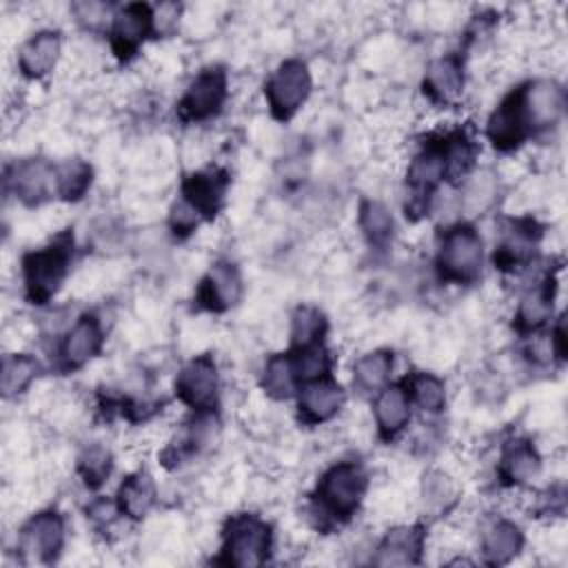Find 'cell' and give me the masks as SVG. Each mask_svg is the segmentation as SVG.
Wrapping results in <instances>:
<instances>
[{"mask_svg":"<svg viewBox=\"0 0 568 568\" xmlns=\"http://www.w3.org/2000/svg\"><path fill=\"white\" fill-rule=\"evenodd\" d=\"M73 255V235L60 233L22 257V280L31 304H47L62 286Z\"/></svg>","mask_w":568,"mask_h":568,"instance_id":"1","label":"cell"},{"mask_svg":"<svg viewBox=\"0 0 568 568\" xmlns=\"http://www.w3.org/2000/svg\"><path fill=\"white\" fill-rule=\"evenodd\" d=\"M437 273L444 282L470 284L484 264V244L475 226L459 222L444 231L437 251Z\"/></svg>","mask_w":568,"mask_h":568,"instance_id":"2","label":"cell"},{"mask_svg":"<svg viewBox=\"0 0 568 568\" xmlns=\"http://www.w3.org/2000/svg\"><path fill=\"white\" fill-rule=\"evenodd\" d=\"M366 486H368V479L359 464L339 462L331 466L317 484L320 508L326 510L337 521H346L357 513L364 499Z\"/></svg>","mask_w":568,"mask_h":568,"instance_id":"3","label":"cell"},{"mask_svg":"<svg viewBox=\"0 0 568 568\" xmlns=\"http://www.w3.org/2000/svg\"><path fill=\"white\" fill-rule=\"evenodd\" d=\"M271 550V526L257 515H233L224 526L222 561L240 568L260 566Z\"/></svg>","mask_w":568,"mask_h":568,"instance_id":"4","label":"cell"},{"mask_svg":"<svg viewBox=\"0 0 568 568\" xmlns=\"http://www.w3.org/2000/svg\"><path fill=\"white\" fill-rule=\"evenodd\" d=\"M311 93V73L308 67L297 60H284L268 78L264 87V95L271 113L277 120H288L297 113V109L306 102Z\"/></svg>","mask_w":568,"mask_h":568,"instance_id":"5","label":"cell"},{"mask_svg":"<svg viewBox=\"0 0 568 568\" xmlns=\"http://www.w3.org/2000/svg\"><path fill=\"white\" fill-rule=\"evenodd\" d=\"M226 93V71L222 67H206L184 91L178 113L184 122H206L222 111Z\"/></svg>","mask_w":568,"mask_h":568,"instance_id":"6","label":"cell"},{"mask_svg":"<svg viewBox=\"0 0 568 568\" xmlns=\"http://www.w3.org/2000/svg\"><path fill=\"white\" fill-rule=\"evenodd\" d=\"M175 395L193 410H213L220 397V377L215 359L204 353L189 359L175 379Z\"/></svg>","mask_w":568,"mask_h":568,"instance_id":"7","label":"cell"},{"mask_svg":"<svg viewBox=\"0 0 568 568\" xmlns=\"http://www.w3.org/2000/svg\"><path fill=\"white\" fill-rule=\"evenodd\" d=\"M155 16L144 2H129L111 16V47L120 60H129L142 47V42L153 33Z\"/></svg>","mask_w":568,"mask_h":568,"instance_id":"8","label":"cell"},{"mask_svg":"<svg viewBox=\"0 0 568 568\" xmlns=\"http://www.w3.org/2000/svg\"><path fill=\"white\" fill-rule=\"evenodd\" d=\"M486 135L497 151H513L530 135V126L521 102V87L513 89L490 113Z\"/></svg>","mask_w":568,"mask_h":568,"instance_id":"9","label":"cell"},{"mask_svg":"<svg viewBox=\"0 0 568 568\" xmlns=\"http://www.w3.org/2000/svg\"><path fill=\"white\" fill-rule=\"evenodd\" d=\"M4 180L7 189H11L13 195L27 206H38L55 193V166L42 158L16 162L7 171Z\"/></svg>","mask_w":568,"mask_h":568,"instance_id":"10","label":"cell"},{"mask_svg":"<svg viewBox=\"0 0 568 568\" xmlns=\"http://www.w3.org/2000/svg\"><path fill=\"white\" fill-rule=\"evenodd\" d=\"M446 178V140L424 144V149L413 158L406 171V186L410 191L413 206L428 202L433 191Z\"/></svg>","mask_w":568,"mask_h":568,"instance_id":"11","label":"cell"},{"mask_svg":"<svg viewBox=\"0 0 568 568\" xmlns=\"http://www.w3.org/2000/svg\"><path fill=\"white\" fill-rule=\"evenodd\" d=\"M64 544V519L55 510L33 515L20 530V550L38 561H53Z\"/></svg>","mask_w":568,"mask_h":568,"instance_id":"12","label":"cell"},{"mask_svg":"<svg viewBox=\"0 0 568 568\" xmlns=\"http://www.w3.org/2000/svg\"><path fill=\"white\" fill-rule=\"evenodd\" d=\"M229 186V173L224 169H204L191 173L182 182V202L189 204L200 220H213L224 204Z\"/></svg>","mask_w":568,"mask_h":568,"instance_id":"13","label":"cell"},{"mask_svg":"<svg viewBox=\"0 0 568 568\" xmlns=\"http://www.w3.org/2000/svg\"><path fill=\"white\" fill-rule=\"evenodd\" d=\"M242 297V275L233 262H215L202 277L195 300L202 308L224 313L233 308Z\"/></svg>","mask_w":568,"mask_h":568,"instance_id":"14","label":"cell"},{"mask_svg":"<svg viewBox=\"0 0 568 568\" xmlns=\"http://www.w3.org/2000/svg\"><path fill=\"white\" fill-rule=\"evenodd\" d=\"M521 102L530 131L555 126L564 113L566 95L555 80H535L521 84Z\"/></svg>","mask_w":568,"mask_h":568,"instance_id":"15","label":"cell"},{"mask_svg":"<svg viewBox=\"0 0 568 568\" xmlns=\"http://www.w3.org/2000/svg\"><path fill=\"white\" fill-rule=\"evenodd\" d=\"M102 342H104V335H102L100 320L91 313L80 315L62 337V344H60L62 368L75 371L89 364L100 353Z\"/></svg>","mask_w":568,"mask_h":568,"instance_id":"16","label":"cell"},{"mask_svg":"<svg viewBox=\"0 0 568 568\" xmlns=\"http://www.w3.org/2000/svg\"><path fill=\"white\" fill-rule=\"evenodd\" d=\"M342 404H344V390L328 375L320 377V379L304 382L300 388L297 408L306 424L328 422L331 417H335L339 413Z\"/></svg>","mask_w":568,"mask_h":568,"instance_id":"17","label":"cell"},{"mask_svg":"<svg viewBox=\"0 0 568 568\" xmlns=\"http://www.w3.org/2000/svg\"><path fill=\"white\" fill-rule=\"evenodd\" d=\"M424 93L435 104H450L464 91V62L459 55H442L433 60L424 75Z\"/></svg>","mask_w":568,"mask_h":568,"instance_id":"18","label":"cell"},{"mask_svg":"<svg viewBox=\"0 0 568 568\" xmlns=\"http://www.w3.org/2000/svg\"><path fill=\"white\" fill-rule=\"evenodd\" d=\"M62 49V38L53 29H42L22 42L18 51V67L22 75L38 80L53 71Z\"/></svg>","mask_w":568,"mask_h":568,"instance_id":"19","label":"cell"},{"mask_svg":"<svg viewBox=\"0 0 568 568\" xmlns=\"http://www.w3.org/2000/svg\"><path fill=\"white\" fill-rule=\"evenodd\" d=\"M539 226L532 220H515L504 231L499 246L495 248V264L499 268H517L532 260L539 240Z\"/></svg>","mask_w":568,"mask_h":568,"instance_id":"20","label":"cell"},{"mask_svg":"<svg viewBox=\"0 0 568 568\" xmlns=\"http://www.w3.org/2000/svg\"><path fill=\"white\" fill-rule=\"evenodd\" d=\"M424 550V528L422 526H399L384 535L373 557L377 566H408L419 564Z\"/></svg>","mask_w":568,"mask_h":568,"instance_id":"21","label":"cell"},{"mask_svg":"<svg viewBox=\"0 0 568 568\" xmlns=\"http://www.w3.org/2000/svg\"><path fill=\"white\" fill-rule=\"evenodd\" d=\"M375 422H377V433L382 439H393L399 435L408 419H410V395L402 386H384L377 397H375Z\"/></svg>","mask_w":568,"mask_h":568,"instance_id":"22","label":"cell"},{"mask_svg":"<svg viewBox=\"0 0 568 568\" xmlns=\"http://www.w3.org/2000/svg\"><path fill=\"white\" fill-rule=\"evenodd\" d=\"M541 470L537 448L528 439H513L504 446L499 459V475L506 484L519 486L535 479Z\"/></svg>","mask_w":568,"mask_h":568,"instance_id":"23","label":"cell"},{"mask_svg":"<svg viewBox=\"0 0 568 568\" xmlns=\"http://www.w3.org/2000/svg\"><path fill=\"white\" fill-rule=\"evenodd\" d=\"M552 297H555V277L546 275L537 288L528 291L521 297L519 308L515 313V328L521 335L537 333L552 315Z\"/></svg>","mask_w":568,"mask_h":568,"instance_id":"24","label":"cell"},{"mask_svg":"<svg viewBox=\"0 0 568 568\" xmlns=\"http://www.w3.org/2000/svg\"><path fill=\"white\" fill-rule=\"evenodd\" d=\"M115 504H118L120 515L135 519V521L144 519L155 504V484H153L151 475L144 470L129 475L118 488Z\"/></svg>","mask_w":568,"mask_h":568,"instance_id":"25","label":"cell"},{"mask_svg":"<svg viewBox=\"0 0 568 568\" xmlns=\"http://www.w3.org/2000/svg\"><path fill=\"white\" fill-rule=\"evenodd\" d=\"M524 546V532L517 524L508 519L493 521L481 537V552L488 564L510 561Z\"/></svg>","mask_w":568,"mask_h":568,"instance_id":"26","label":"cell"},{"mask_svg":"<svg viewBox=\"0 0 568 568\" xmlns=\"http://www.w3.org/2000/svg\"><path fill=\"white\" fill-rule=\"evenodd\" d=\"M393 373V353L386 348L362 355L353 366V384L362 393H379Z\"/></svg>","mask_w":568,"mask_h":568,"instance_id":"27","label":"cell"},{"mask_svg":"<svg viewBox=\"0 0 568 568\" xmlns=\"http://www.w3.org/2000/svg\"><path fill=\"white\" fill-rule=\"evenodd\" d=\"M40 364L29 353H9L2 357V371H0V390L2 395L18 397L22 395L31 382L38 377Z\"/></svg>","mask_w":568,"mask_h":568,"instance_id":"28","label":"cell"},{"mask_svg":"<svg viewBox=\"0 0 568 568\" xmlns=\"http://www.w3.org/2000/svg\"><path fill=\"white\" fill-rule=\"evenodd\" d=\"M93 180V169L80 158H69L55 164V193L64 202H78L84 197Z\"/></svg>","mask_w":568,"mask_h":568,"instance_id":"29","label":"cell"},{"mask_svg":"<svg viewBox=\"0 0 568 568\" xmlns=\"http://www.w3.org/2000/svg\"><path fill=\"white\" fill-rule=\"evenodd\" d=\"M297 375L293 366L291 353H277L266 359L264 373H262V388L273 399H286L295 393Z\"/></svg>","mask_w":568,"mask_h":568,"instance_id":"30","label":"cell"},{"mask_svg":"<svg viewBox=\"0 0 568 568\" xmlns=\"http://www.w3.org/2000/svg\"><path fill=\"white\" fill-rule=\"evenodd\" d=\"M359 229L364 233V237L368 240L371 246H386L393 237L395 231V222L390 211L375 200H366L359 206Z\"/></svg>","mask_w":568,"mask_h":568,"instance_id":"31","label":"cell"},{"mask_svg":"<svg viewBox=\"0 0 568 568\" xmlns=\"http://www.w3.org/2000/svg\"><path fill=\"white\" fill-rule=\"evenodd\" d=\"M326 333V317L315 306H300L291 320V342L293 348H304L313 344H322Z\"/></svg>","mask_w":568,"mask_h":568,"instance_id":"32","label":"cell"},{"mask_svg":"<svg viewBox=\"0 0 568 568\" xmlns=\"http://www.w3.org/2000/svg\"><path fill=\"white\" fill-rule=\"evenodd\" d=\"M291 357H293L297 382H302V384L328 375L331 355L324 348V344H313V346L295 348V353H291Z\"/></svg>","mask_w":568,"mask_h":568,"instance_id":"33","label":"cell"},{"mask_svg":"<svg viewBox=\"0 0 568 568\" xmlns=\"http://www.w3.org/2000/svg\"><path fill=\"white\" fill-rule=\"evenodd\" d=\"M408 395H413L415 404L426 413H439L446 406V384L433 373H417Z\"/></svg>","mask_w":568,"mask_h":568,"instance_id":"34","label":"cell"},{"mask_svg":"<svg viewBox=\"0 0 568 568\" xmlns=\"http://www.w3.org/2000/svg\"><path fill=\"white\" fill-rule=\"evenodd\" d=\"M111 466H113V457L109 453V448L100 446V444H93L89 446L80 457H78V473L82 477V481L89 486V488H98L106 481L109 473H111Z\"/></svg>","mask_w":568,"mask_h":568,"instance_id":"35","label":"cell"},{"mask_svg":"<svg viewBox=\"0 0 568 568\" xmlns=\"http://www.w3.org/2000/svg\"><path fill=\"white\" fill-rule=\"evenodd\" d=\"M422 497L428 510H446L455 497H457V488L453 484V479L442 473V470H430L428 475H424V484H422Z\"/></svg>","mask_w":568,"mask_h":568,"instance_id":"36","label":"cell"},{"mask_svg":"<svg viewBox=\"0 0 568 568\" xmlns=\"http://www.w3.org/2000/svg\"><path fill=\"white\" fill-rule=\"evenodd\" d=\"M497 195V182H495V175H490L488 171L475 175L473 180H468L466 184V191H464V209L470 213V215H477L481 211H486L493 200Z\"/></svg>","mask_w":568,"mask_h":568,"instance_id":"37","label":"cell"},{"mask_svg":"<svg viewBox=\"0 0 568 568\" xmlns=\"http://www.w3.org/2000/svg\"><path fill=\"white\" fill-rule=\"evenodd\" d=\"M73 11L82 22L93 27L104 18V11H109V7L102 2H80V4H73Z\"/></svg>","mask_w":568,"mask_h":568,"instance_id":"38","label":"cell"}]
</instances>
